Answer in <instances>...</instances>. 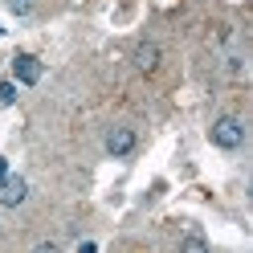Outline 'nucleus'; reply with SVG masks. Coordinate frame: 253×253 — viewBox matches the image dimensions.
I'll list each match as a JSON object with an SVG mask.
<instances>
[{"label": "nucleus", "instance_id": "3", "mask_svg": "<svg viewBox=\"0 0 253 253\" xmlns=\"http://www.w3.org/2000/svg\"><path fill=\"white\" fill-rule=\"evenodd\" d=\"M106 151L115 155V160L131 155L135 151V131H131V126H110V131H106Z\"/></svg>", "mask_w": 253, "mask_h": 253}, {"label": "nucleus", "instance_id": "8", "mask_svg": "<svg viewBox=\"0 0 253 253\" xmlns=\"http://www.w3.org/2000/svg\"><path fill=\"white\" fill-rule=\"evenodd\" d=\"M8 12L12 17H29L33 12V0H8Z\"/></svg>", "mask_w": 253, "mask_h": 253}, {"label": "nucleus", "instance_id": "2", "mask_svg": "<svg viewBox=\"0 0 253 253\" xmlns=\"http://www.w3.org/2000/svg\"><path fill=\"white\" fill-rule=\"evenodd\" d=\"M12 78H17L21 86H37L41 82V61L33 53H17L12 57Z\"/></svg>", "mask_w": 253, "mask_h": 253}, {"label": "nucleus", "instance_id": "9", "mask_svg": "<svg viewBox=\"0 0 253 253\" xmlns=\"http://www.w3.org/2000/svg\"><path fill=\"white\" fill-rule=\"evenodd\" d=\"M33 253H61L53 241H41V245H33Z\"/></svg>", "mask_w": 253, "mask_h": 253}, {"label": "nucleus", "instance_id": "4", "mask_svg": "<svg viewBox=\"0 0 253 253\" xmlns=\"http://www.w3.org/2000/svg\"><path fill=\"white\" fill-rule=\"evenodd\" d=\"M25 196H29L25 176H4V180H0V204H4V209H17V204H25Z\"/></svg>", "mask_w": 253, "mask_h": 253}, {"label": "nucleus", "instance_id": "6", "mask_svg": "<svg viewBox=\"0 0 253 253\" xmlns=\"http://www.w3.org/2000/svg\"><path fill=\"white\" fill-rule=\"evenodd\" d=\"M180 253H209V241H204L200 233H192V237H184V245H180Z\"/></svg>", "mask_w": 253, "mask_h": 253}, {"label": "nucleus", "instance_id": "5", "mask_svg": "<svg viewBox=\"0 0 253 253\" xmlns=\"http://www.w3.org/2000/svg\"><path fill=\"white\" fill-rule=\"evenodd\" d=\"M135 70L139 74H155V70H160V49H155L151 41L135 45Z\"/></svg>", "mask_w": 253, "mask_h": 253}, {"label": "nucleus", "instance_id": "10", "mask_svg": "<svg viewBox=\"0 0 253 253\" xmlns=\"http://www.w3.org/2000/svg\"><path fill=\"white\" fill-rule=\"evenodd\" d=\"M78 253H98V245H94V241H82V245H78Z\"/></svg>", "mask_w": 253, "mask_h": 253}, {"label": "nucleus", "instance_id": "7", "mask_svg": "<svg viewBox=\"0 0 253 253\" xmlns=\"http://www.w3.org/2000/svg\"><path fill=\"white\" fill-rule=\"evenodd\" d=\"M17 102V82H0V106H12Z\"/></svg>", "mask_w": 253, "mask_h": 253}, {"label": "nucleus", "instance_id": "11", "mask_svg": "<svg viewBox=\"0 0 253 253\" xmlns=\"http://www.w3.org/2000/svg\"><path fill=\"white\" fill-rule=\"evenodd\" d=\"M8 176V160H4V155H0V180H4Z\"/></svg>", "mask_w": 253, "mask_h": 253}, {"label": "nucleus", "instance_id": "1", "mask_svg": "<svg viewBox=\"0 0 253 253\" xmlns=\"http://www.w3.org/2000/svg\"><path fill=\"white\" fill-rule=\"evenodd\" d=\"M212 143H216L220 151H237V147L245 143V123L233 119V115L216 119V123H212Z\"/></svg>", "mask_w": 253, "mask_h": 253}]
</instances>
